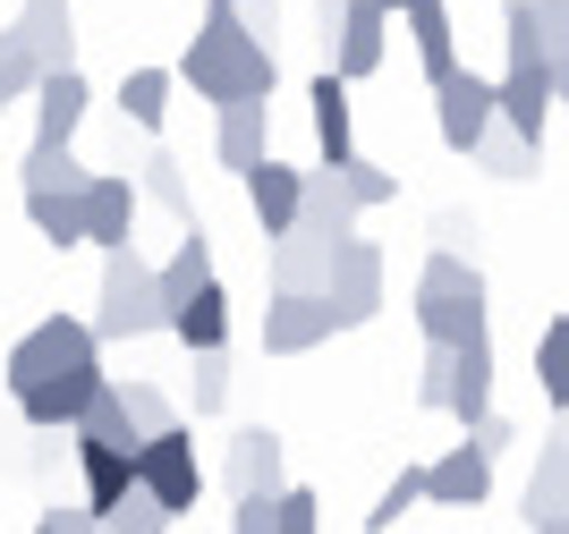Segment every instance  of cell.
Returning <instances> with one entry per match:
<instances>
[{"instance_id":"6da1fadb","label":"cell","mask_w":569,"mask_h":534,"mask_svg":"<svg viewBox=\"0 0 569 534\" xmlns=\"http://www.w3.org/2000/svg\"><path fill=\"white\" fill-rule=\"evenodd\" d=\"M94 382H102V340L77 314H51L9 349V399L34 433H69Z\"/></svg>"},{"instance_id":"7a4b0ae2","label":"cell","mask_w":569,"mask_h":534,"mask_svg":"<svg viewBox=\"0 0 569 534\" xmlns=\"http://www.w3.org/2000/svg\"><path fill=\"white\" fill-rule=\"evenodd\" d=\"M170 85H196L204 102H238V93L281 85V60H272V43L238 18L230 0H204V26H196V43H188V60H179Z\"/></svg>"},{"instance_id":"3957f363","label":"cell","mask_w":569,"mask_h":534,"mask_svg":"<svg viewBox=\"0 0 569 534\" xmlns=\"http://www.w3.org/2000/svg\"><path fill=\"white\" fill-rule=\"evenodd\" d=\"M417 331H426L433 349H451V340L485 331V272H476L468 255L433 246V255L417 263Z\"/></svg>"},{"instance_id":"277c9868","label":"cell","mask_w":569,"mask_h":534,"mask_svg":"<svg viewBox=\"0 0 569 534\" xmlns=\"http://www.w3.org/2000/svg\"><path fill=\"white\" fill-rule=\"evenodd\" d=\"M111 349V340H153L162 331V298H153V263L128 246H102V289H94V323H86Z\"/></svg>"},{"instance_id":"5b68a950","label":"cell","mask_w":569,"mask_h":534,"mask_svg":"<svg viewBox=\"0 0 569 534\" xmlns=\"http://www.w3.org/2000/svg\"><path fill=\"white\" fill-rule=\"evenodd\" d=\"M137 492H144V501H153V510L170 517V526H179V517H196V501H204V459H196L188 416L137 442Z\"/></svg>"},{"instance_id":"8992f818","label":"cell","mask_w":569,"mask_h":534,"mask_svg":"<svg viewBox=\"0 0 569 534\" xmlns=\"http://www.w3.org/2000/svg\"><path fill=\"white\" fill-rule=\"evenodd\" d=\"M323 305H332V323L340 331H366L382 314V246L375 238H340L332 263H323Z\"/></svg>"},{"instance_id":"52a82bcc","label":"cell","mask_w":569,"mask_h":534,"mask_svg":"<svg viewBox=\"0 0 569 534\" xmlns=\"http://www.w3.org/2000/svg\"><path fill=\"white\" fill-rule=\"evenodd\" d=\"M561 60H510V69L493 77V119L501 128H519L536 153H545V137H552V102H561Z\"/></svg>"},{"instance_id":"ba28073f","label":"cell","mask_w":569,"mask_h":534,"mask_svg":"<svg viewBox=\"0 0 569 534\" xmlns=\"http://www.w3.org/2000/svg\"><path fill=\"white\" fill-rule=\"evenodd\" d=\"M332 305H323V289H272V305H263V356H307L332 340Z\"/></svg>"},{"instance_id":"9c48e42d","label":"cell","mask_w":569,"mask_h":534,"mask_svg":"<svg viewBox=\"0 0 569 534\" xmlns=\"http://www.w3.org/2000/svg\"><path fill=\"white\" fill-rule=\"evenodd\" d=\"M137 179H119V170H86L77 187V221H86V246H128L137 238Z\"/></svg>"},{"instance_id":"30bf717a","label":"cell","mask_w":569,"mask_h":534,"mask_svg":"<svg viewBox=\"0 0 569 534\" xmlns=\"http://www.w3.org/2000/svg\"><path fill=\"white\" fill-rule=\"evenodd\" d=\"M485 119H493V77H476V69H451L442 85H433V137L451 144L459 162H468V144L485 137Z\"/></svg>"},{"instance_id":"8fae6325","label":"cell","mask_w":569,"mask_h":534,"mask_svg":"<svg viewBox=\"0 0 569 534\" xmlns=\"http://www.w3.org/2000/svg\"><path fill=\"white\" fill-rule=\"evenodd\" d=\"M323 34H332V77H349V85H357V77H375V69H382V43H391V18H382L375 0H340Z\"/></svg>"},{"instance_id":"7c38bea8","label":"cell","mask_w":569,"mask_h":534,"mask_svg":"<svg viewBox=\"0 0 569 534\" xmlns=\"http://www.w3.org/2000/svg\"><path fill=\"white\" fill-rule=\"evenodd\" d=\"M221 484L238 492H281L289 484V442L272 433V424H238L230 433V459H221Z\"/></svg>"},{"instance_id":"4fadbf2b","label":"cell","mask_w":569,"mask_h":534,"mask_svg":"<svg viewBox=\"0 0 569 534\" xmlns=\"http://www.w3.org/2000/svg\"><path fill=\"white\" fill-rule=\"evenodd\" d=\"M501 34H510V60H561L569 69V0H510Z\"/></svg>"},{"instance_id":"5bb4252c","label":"cell","mask_w":569,"mask_h":534,"mask_svg":"<svg viewBox=\"0 0 569 534\" xmlns=\"http://www.w3.org/2000/svg\"><path fill=\"white\" fill-rule=\"evenodd\" d=\"M69 450H77V492H86L77 510H86V517H102L119 492L137 484V450H128V442H94V433H77Z\"/></svg>"},{"instance_id":"9a60e30c","label":"cell","mask_w":569,"mask_h":534,"mask_svg":"<svg viewBox=\"0 0 569 534\" xmlns=\"http://www.w3.org/2000/svg\"><path fill=\"white\" fill-rule=\"evenodd\" d=\"M86 77L77 69H43L34 77V153H60V144H77V119H86Z\"/></svg>"},{"instance_id":"2e32d148","label":"cell","mask_w":569,"mask_h":534,"mask_svg":"<svg viewBox=\"0 0 569 534\" xmlns=\"http://www.w3.org/2000/svg\"><path fill=\"white\" fill-rule=\"evenodd\" d=\"M485 407H493V331H468V340H451V399H442V416H459V433H468Z\"/></svg>"},{"instance_id":"e0dca14e","label":"cell","mask_w":569,"mask_h":534,"mask_svg":"<svg viewBox=\"0 0 569 534\" xmlns=\"http://www.w3.org/2000/svg\"><path fill=\"white\" fill-rule=\"evenodd\" d=\"M213 153H221V170H247V162L272 153V93H238V102H221Z\"/></svg>"},{"instance_id":"ac0fdd59","label":"cell","mask_w":569,"mask_h":534,"mask_svg":"<svg viewBox=\"0 0 569 534\" xmlns=\"http://www.w3.org/2000/svg\"><path fill=\"white\" fill-rule=\"evenodd\" d=\"M417 475H426V501H442V510H485V492H493V459L476 442L442 450V459L417 466Z\"/></svg>"},{"instance_id":"d6986e66","label":"cell","mask_w":569,"mask_h":534,"mask_svg":"<svg viewBox=\"0 0 569 534\" xmlns=\"http://www.w3.org/2000/svg\"><path fill=\"white\" fill-rule=\"evenodd\" d=\"M18 43L34 69H77V9L69 0H26L18 9Z\"/></svg>"},{"instance_id":"ffe728a7","label":"cell","mask_w":569,"mask_h":534,"mask_svg":"<svg viewBox=\"0 0 569 534\" xmlns=\"http://www.w3.org/2000/svg\"><path fill=\"white\" fill-rule=\"evenodd\" d=\"M170 340H179V349H230V289H221V280H196L188 298L170 305Z\"/></svg>"},{"instance_id":"44dd1931","label":"cell","mask_w":569,"mask_h":534,"mask_svg":"<svg viewBox=\"0 0 569 534\" xmlns=\"http://www.w3.org/2000/svg\"><path fill=\"white\" fill-rule=\"evenodd\" d=\"M408 34H417V69H426V85H442V77L459 69V34H451V0H400Z\"/></svg>"},{"instance_id":"7402d4cb","label":"cell","mask_w":569,"mask_h":534,"mask_svg":"<svg viewBox=\"0 0 569 534\" xmlns=\"http://www.w3.org/2000/svg\"><path fill=\"white\" fill-rule=\"evenodd\" d=\"M238 179H247L256 230H263V238H281V230H289V212H298V179H307V170H289V162H272V153H263V162H247Z\"/></svg>"},{"instance_id":"603a6c76","label":"cell","mask_w":569,"mask_h":534,"mask_svg":"<svg viewBox=\"0 0 569 534\" xmlns=\"http://www.w3.org/2000/svg\"><path fill=\"white\" fill-rule=\"evenodd\" d=\"M307 102H315V144H323V162H349L357 153V128H349V77H315L307 85Z\"/></svg>"},{"instance_id":"cb8c5ba5","label":"cell","mask_w":569,"mask_h":534,"mask_svg":"<svg viewBox=\"0 0 569 534\" xmlns=\"http://www.w3.org/2000/svg\"><path fill=\"white\" fill-rule=\"evenodd\" d=\"M196 280H213V238H204V221H188L179 255H170V263H153V298H162V323H170V305L188 298Z\"/></svg>"},{"instance_id":"d4e9b609","label":"cell","mask_w":569,"mask_h":534,"mask_svg":"<svg viewBox=\"0 0 569 534\" xmlns=\"http://www.w3.org/2000/svg\"><path fill=\"white\" fill-rule=\"evenodd\" d=\"M527 517H569V433H545L527 475Z\"/></svg>"},{"instance_id":"484cf974","label":"cell","mask_w":569,"mask_h":534,"mask_svg":"<svg viewBox=\"0 0 569 534\" xmlns=\"http://www.w3.org/2000/svg\"><path fill=\"white\" fill-rule=\"evenodd\" d=\"M26 221L69 255V246H86V221H77V187H26Z\"/></svg>"},{"instance_id":"4316f807","label":"cell","mask_w":569,"mask_h":534,"mask_svg":"<svg viewBox=\"0 0 569 534\" xmlns=\"http://www.w3.org/2000/svg\"><path fill=\"white\" fill-rule=\"evenodd\" d=\"M230 407V349H188V407L179 416H221Z\"/></svg>"},{"instance_id":"83f0119b","label":"cell","mask_w":569,"mask_h":534,"mask_svg":"<svg viewBox=\"0 0 569 534\" xmlns=\"http://www.w3.org/2000/svg\"><path fill=\"white\" fill-rule=\"evenodd\" d=\"M119 111H128V128L162 137V119H170V69H128V77H119Z\"/></svg>"},{"instance_id":"f1b7e54d","label":"cell","mask_w":569,"mask_h":534,"mask_svg":"<svg viewBox=\"0 0 569 534\" xmlns=\"http://www.w3.org/2000/svg\"><path fill=\"white\" fill-rule=\"evenodd\" d=\"M468 162H485L493 179H536V144H527L519 128H501V119H485V137L468 144Z\"/></svg>"},{"instance_id":"f546056e","label":"cell","mask_w":569,"mask_h":534,"mask_svg":"<svg viewBox=\"0 0 569 534\" xmlns=\"http://www.w3.org/2000/svg\"><path fill=\"white\" fill-rule=\"evenodd\" d=\"M323 263H332V246H307V238H272V289H323Z\"/></svg>"},{"instance_id":"4dcf8cb0","label":"cell","mask_w":569,"mask_h":534,"mask_svg":"<svg viewBox=\"0 0 569 534\" xmlns=\"http://www.w3.org/2000/svg\"><path fill=\"white\" fill-rule=\"evenodd\" d=\"M119 407H128V424H137V442L162 433V424H179V399H170L162 382H119Z\"/></svg>"},{"instance_id":"1f68e13d","label":"cell","mask_w":569,"mask_h":534,"mask_svg":"<svg viewBox=\"0 0 569 534\" xmlns=\"http://www.w3.org/2000/svg\"><path fill=\"white\" fill-rule=\"evenodd\" d=\"M536 382H545V399L561 407L569 399V314H552L545 340H536Z\"/></svg>"},{"instance_id":"d6a6232c","label":"cell","mask_w":569,"mask_h":534,"mask_svg":"<svg viewBox=\"0 0 569 534\" xmlns=\"http://www.w3.org/2000/svg\"><path fill=\"white\" fill-rule=\"evenodd\" d=\"M332 170H340V187H349L357 212H375V204H391V195H400V179H391L382 162H366V153H349V162H332Z\"/></svg>"},{"instance_id":"836d02e7","label":"cell","mask_w":569,"mask_h":534,"mask_svg":"<svg viewBox=\"0 0 569 534\" xmlns=\"http://www.w3.org/2000/svg\"><path fill=\"white\" fill-rule=\"evenodd\" d=\"M137 195H153L162 212L196 221V204H188V170H179V153H153V162H144V187H137Z\"/></svg>"},{"instance_id":"e575fe53","label":"cell","mask_w":569,"mask_h":534,"mask_svg":"<svg viewBox=\"0 0 569 534\" xmlns=\"http://www.w3.org/2000/svg\"><path fill=\"white\" fill-rule=\"evenodd\" d=\"M417 501H426V475H417V466H400V475L382 484V501L366 510V534H391V526H400L408 510H417Z\"/></svg>"},{"instance_id":"d590c367","label":"cell","mask_w":569,"mask_h":534,"mask_svg":"<svg viewBox=\"0 0 569 534\" xmlns=\"http://www.w3.org/2000/svg\"><path fill=\"white\" fill-rule=\"evenodd\" d=\"M94 526H102V534H170V517L153 510V501H144L137 484H128V492H119V501H111V510L94 517Z\"/></svg>"},{"instance_id":"8d00e7d4","label":"cell","mask_w":569,"mask_h":534,"mask_svg":"<svg viewBox=\"0 0 569 534\" xmlns=\"http://www.w3.org/2000/svg\"><path fill=\"white\" fill-rule=\"evenodd\" d=\"M272 534H323V501L307 484H281L272 492Z\"/></svg>"},{"instance_id":"74e56055","label":"cell","mask_w":569,"mask_h":534,"mask_svg":"<svg viewBox=\"0 0 569 534\" xmlns=\"http://www.w3.org/2000/svg\"><path fill=\"white\" fill-rule=\"evenodd\" d=\"M34 60H26V43H18V26H9V34H0V111H9V102H26V93H34Z\"/></svg>"},{"instance_id":"f35d334b","label":"cell","mask_w":569,"mask_h":534,"mask_svg":"<svg viewBox=\"0 0 569 534\" xmlns=\"http://www.w3.org/2000/svg\"><path fill=\"white\" fill-rule=\"evenodd\" d=\"M26 187H86L77 144H60V153H34V144H26Z\"/></svg>"},{"instance_id":"ab89813d","label":"cell","mask_w":569,"mask_h":534,"mask_svg":"<svg viewBox=\"0 0 569 534\" xmlns=\"http://www.w3.org/2000/svg\"><path fill=\"white\" fill-rule=\"evenodd\" d=\"M442 399H451V349H433V340H426V373H417V407H426V416H442Z\"/></svg>"},{"instance_id":"60d3db41","label":"cell","mask_w":569,"mask_h":534,"mask_svg":"<svg viewBox=\"0 0 569 534\" xmlns=\"http://www.w3.org/2000/svg\"><path fill=\"white\" fill-rule=\"evenodd\" d=\"M230 534H272V492H238L230 501Z\"/></svg>"},{"instance_id":"b9f144b4","label":"cell","mask_w":569,"mask_h":534,"mask_svg":"<svg viewBox=\"0 0 569 534\" xmlns=\"http://www.w3.org/2000/svg\"><path fill=\"white\" fill-rule=\"evenodd\" d=\"M34 534H94V517L77 510V501H51V510L34 517Z\"/></svg>"},{"instance_id":"7bdbcfd3","label":"cell","mask_w":569,"mask_h":534,"mask_svg":"<svg viewBox=\"0 0 569 534\" xmlns=\"http://www.w3.org/2000/svg\"><path fill=\"white\" fill-rule=\"evenodd\" d=\"M527 526H536V534H569V517H527Z\"/></svg>"},{"instance_id":"ee69618b","label":"cell","mask_w":569,"mask_h":534,"mask_svg":"<svg viewBox=\"0 0 569 534\" xmlns=\"http://www.w3.org/2000/svg\"><path fill=\"white\" fill-rule=\"evenodd\" d=\"M375 9H382V18H400V0H375Z\"/></svg>"},{"instance_id":"f6af8a7d","label":"cell","mask_w":569,"mask_h":534,"mask_svg":"<svg viewBox=\"0 0 569 534\" xmlns=\"http://www.w3.org/2000/svg\"><path fill=\"white\" fill-rule=\"evenodd\" d=\"M94 534H102V526H94Z\"/></svg>"}]
</instances>
